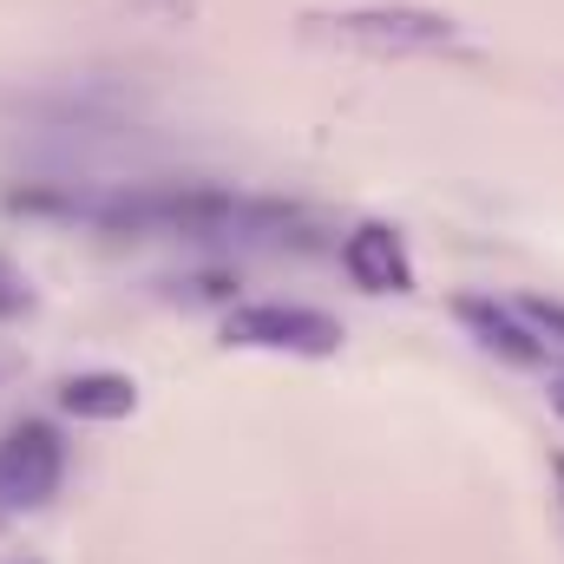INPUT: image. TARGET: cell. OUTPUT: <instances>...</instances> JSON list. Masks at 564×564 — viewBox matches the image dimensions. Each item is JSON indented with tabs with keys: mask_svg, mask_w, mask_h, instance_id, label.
Segmentation results:
<instances>
[{
	"mask_svg": "<svg viewBox=\"0 0 564 564\" xmlns=\"http://www.w3.org/2000/svg\"><path fill=\"white\" fill-rule=\"evenodd\" d=\"M512 308H519L545 341H564V302H558V295H519Z\"/></svg>",
	"mask_w": 564,
	"mask_h": 564,
	"instance_id": "7",
	"label": "cell"
},
{
	"mask_svg": "<svg viewBox=\"0 0 564 564\" xmlns=\"http://www.w3.org/2000/svg\"><path fill=\"white\" fill-rule=\"evenodd\" d=\"M13 564H33V558H13Z\"/></svg>",
	"mask_w": 564,
	"mask_h": 564,
	"instance_id": "11",
	"label": "cell"
},
{
	"mask_svg": "<svg viewBox=\"0 0 564 564\" xmlns=\"http://www.w3.org/2000/svg\"><path fill=\"white\" fill-rule=\"evenodd\" d=\"M552 473H558V499H564V453H552Z\"/></svg>",
	"mask_w": 564,
	"mask_h": 564,
	"instance_id": "10",
	"label": "cell"
},
{
	"mask_svg": "<svg viewBox=\"0 0 564 564\" xmlns=\"http://www.w3.org/2000/svg\"><path fill=\"white\" fill-rule=\"evenodd\" d=\"M0 519H7V506H0Z\"/></svg>",
	"mask_w": 564,
	"mask_h": 564,
	"instance_id": "12",
	"label": "cell"
},
{
	"mask_svg": "<svg viewBox=\"0 0 564 564\" xmlns=\"http://www.w3.org/2000/svg\"><path fill=\"white\" fill-rule=\"evenodd\" d=\"M26 308H33V282H26L20 263L0 257V322H13V315H26Z\"/></svg>",
	"mask_w": 564,
	"mask_h": 564,
	"instance_id": "8",
	"label": "cell"
},
{
	"mask_svg": "<svg viewBox=\"0 0 564 564\" xmlns=\"http://www.w3.org/2000/svg\"><path fill=\"white\" fill-rule=\"evenodd\" d=\"M66 479V440L46 421H13L0 433V506L40 512Z\"/></svg>",
	"mask_w": 564,
	"mask_h": 564,
	"instance_id": "3",
	"label": "cell"
},
{
	"mask_svg": "<svg viewBox=\"0 0 564 564\" xmlns=\"http://www.w3.org/2000/svg\"><path fill=\"white\" fill-rule=\"evenodd\" d=\"M453 315H459V328H466L486 355H499L506 368H545V335H539L512 302H492V295H453Z\"/></svg>",
	"mask_w": 564,
	"mask_h": 564,
	"instance_id": "5",
	"label": "cell"
},
{
	"mask_svg": "<svg viewBox=\"0 0 564 564\" xmlns=\"http://www.w3.org/2000/svg\"><path fill=\"white\" fill-rule=\"evenodd\" d=\"M59 414H73V421H132L139 414V381L132 375H119V368H86V375H66L59 381Z\"/></svg>",
	"mask_w": 564,
	"mask_h": 564,
	"instance_id": "6",
	"label": "cell"
},
{
	"mask_svg": "<svg viewBox=\"0 0 564 564\" xmlns=\"http://www.w3.org/2000/svg\"><path fill=\"white\" fill-rule=\"evenodd\" d=\"M341 270L368 295H414V250L381 217H361V224L341 230Z\"/></svg>",
	"mask_w": 564,
	"mask_h": 564,
	"instance_id": "4",
	"label": "cell"
},
{
	"mask_svg": "<svg viewBox=\"0 0 564 564\" xmlns=\"http://www.w3.org/2000/svg\"><path fill=\"white\" fill-rule=\"evenodd\" d=\"M308 33L361 46V53H459L466 26L440 7H408V0H375V7H335L308 13Z\"/></svg>",
	"mask_w": 564,
	"mask_h": 564,
	"instance_id": "1",
	"label": "cell"
},
{
	"mask_svg": "<svg viewBox=\"0 0 564 564\" xmlns=\"http://www.w3.org/2000/svg\"><path fill=\"white\" fill-rule=\"evenodd\" d=\"M224 348L322 361V355H341V322L308 302H237V308H224Z\"/></svg>",
	"mask_w": 564,
	"mask_h": 564,
	"instance_id": "2",
	"label": "cell"
},
{
	"mask_svg": "<svg viewBox=\"0 0 564 564\" xmlns=\"http://www.w3.org/2000/svg\"><path fill=\"white\" fill-rule=\"evenodd\" d=\"M552 408H558V421H564V375L552 381Z\"/></svg>",
	"mask_w": 564,
	"mask_h": 564,
	"instance_id": "9",
	"label": "cell"
}]
</instances>
